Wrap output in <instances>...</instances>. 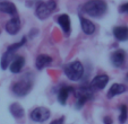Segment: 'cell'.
Here are the masks:
<instances>
[{
    "label": "cell",
    "mask_w": 128,
    "mask_h": 124,
    "mask_svg": "<svg viewBox=\"0 0 128 124\" xmlns=\"http://www.w3.org/2000/svg\"><path fill=\"white\" fill-rule=\"evenodd\" d=\"M103 122H104V124H112V119L109 116H106L103 119Z\"/></svg>",
    "instance_id": "cell-22"
},
{
    "label": "cell",
    "mask_w": 128,
    "mask_h": 124,
    "mask_svg": "<svg viewBox=\"0 0 128 124\" xmlns=\"http://www.w3.org/2000/svg\"><path fill=\"white\" fill-rule=\"evenodd\" d=\"M20 29V20L17 16H14L9 22L6 24V31L10 35H16Z\"/></svg>",
    "instance_id": "cell-9"
},
{
    "label": "cell",
    "mask_w": 128,
    "mask_h": 124,
    "mask_svg": "<svg viewBox=\"0 0 128 124\" xmlns=\"http://www.w3.org/2000/svg\"><path fill=\"white\" fill-rule=\"evenodd\" d=\"M52 63V58L48 54H40L35 60V67L38 70H43Z\"/></svg>",
    "instance_id": "cell-12"
},
{
    "label": "cell",
    "mask_w": 128,
    "mask_h": 124,
    "mask_svg": "<svg viewBox=\"0 0 128 124\" xmlns=\"http://www.w3.org/2000/svg\"><path fill=\"white\" fill-rule=\"evenodd\" d=\"M126 78H127V79H128V73H127V77H126Z\"/></svg>",
    "instance_id": "cell-23"
},
{
    "label": "cell",
    "mask_w": 128,
    "mask_h": 124,
    "mask_svg": "<svg viewBox=\"0 0 128 124\" xmlns=\"http://www.w3.org/2000/svg\"><path fill=\"white\" fill-rule=\"evenodd\" d=\"M32 86H33V80L30 76L25 74L22 79H20L18 81H16L14 85H12V93L16 96H20V97H24L27 94L31 91Z\"/></svg>",
    "instance_id": "cell-4"
},
{
    "label": "cell",
    "mask_w": 128,
    "mask_h": 124,
    "mask_svg": "<svg viewBox=\"0 0 128 124\" xmlns=\"http://www.w3.org/2000/svg\"><path fill=\"white\" fill-rule=\"evenodd\" d=\"M93 87L91 86H83L80 88H78L75 91V96H76V108H82L85 105V103L88 102V100L93 99V96H94V91H93Z\"/></svg>",
    "instance_id": "cell-5"
},
{
    "label": "cell",
    "mask_w": 128,
    "mask_h": 124,
    "mask_svg": "<svg viewBox=\"0 0 128 124\" xmlns=\"http://www.w3.org/2000/svg\"><path fill=\"white\" fill-rule=\"evenodd\" d=\"M57 8V2L54 0H49V1H41L36 5L35 7V15L36 17L41 20L49 18Z\"/></svg>",
    "instance_id": "cell-3"
},
{
    "label": "cell",
    "mask_w": 128,
    "mask_h": 124,
    "mask_svg": "<svg viewBox=\"0 0 128 124\" xmlns=\"http://www.w3.org/2000/svg\"><path fill=\"white\" fill-rule=\"evenodd\" d=\"M75 91V89L72 88V87L70 86H64L60 88V90H59L58 93V100L59 103H60L61 105H65L66 102H67L68 97H69V95L72 93H74Z\"/></svg>",
    "instance_id": "cell-15"
},
{
    "label": "cell",
    "mask_w": 128,
    "mask_h": 124,
    "mask_svg": "<svg viewBox=\"0 0 128 124\" xmlns=\"http://www.w3.org/2000/svg\"><path fill=\"white\" fill-rule=\"evenodd\" d=\"M64 72L72 81H78L84 76V65L80 61L70 62L64 67Z\"/></svg>",
    "instance_id": "cell-2"
},
{
    "label": "cell",
    "mask_w": 128,
    "mask_h": 124,
    "mask_svg": "<svg viewBox=\"0 0 128 124\" xmlns=\"http://www.w3.org/2000/svg\"><path fill=\"white\" fill-rule=\"evenodd\" d=\"M64 122H65V117L61 116V117H59V119H57V120H54V121H52L50 124H64Z\"/></svg>",
    "instance_id": "cell-21"
},
{
    "label": "cell",
    "mask_w": 128,
    "mask_h": 124,
    "mask_svg": "<svg viewBox=\"0 0 128 124\" xmlns=\"http://www.w3.org/2000/svg\"><path fill=\"white\" fill-rule=\"evenodd\" d=\"M119 11H120L121 14H127L128 15V2L122 3V5L120 6V8H119Z\"/></svg>",
    "instance_id": "cell-20"
},
{
    "label": "cell",
    "mask_w": 128,
    "mask_h": 124,
    "mask_svg": "<svg viewBox=\"0 0 128 124\" xmlns=\"http://www.w3.org/2000/svg\"><path fill=\"white\" fill-rule=\"evenodd\" d=\"M30 117H31L32 121L38 122V123H42V122L49 120V117H50V110L46 107H42V106L36 107L31 112Z\"/></svg>",
    "instance_id": "cell-6"
},
{
    "label": "cell",
    "mask_w": 128,
    "mask_h": 124,
    "mask_svg": "<svg viewBox=\"0 0 128 124\" xmlns=\"http://www.w3.org/2000/svg\"><path fill=\"white\" fill-rule=\"evenodd\" d=\"M83 12L94 18H100L106 15L108 10V6L104 0H90L82 7Z\"/></svg>",
    "instance_id": "cell-1"
},
{
    "label": "cell",
    "mask_w": 128,
    "mask_h": 124,
    "mask_svg": "<svg viewBox=\"0 0 128 124\" xmlns=\"http://www.w3.org/2000/svg\"><path fill=\"white\" fill-rule=\"evenodd\" d=\"M58 24L61 27L64 33L66 35H69L70 29H72V25H70V18L67 14H62L58 17Z\"/></svg>",
    "instance_id": "cell-13"
},
{
    "label": "cell",
    "mask_w": 128,
    "mask_h": 124,
    "mask_svg": "<svg viewBox=\"0 0 128 124\" xmlns=\"http://www.w3.org/2000/svg\"><path fill=\"white\" fill-rule=\"evenodd\" d=\"M80 27H82V31L84 32V34H86V35H92V34L95 33L96 27H95L94 23H92L90 19L84 18V17H82V16L80 17Z\"/></svg>",
    "instance_id": "cell-11"
},
{
    "label": "cell",
    "mask_w": 128,
    "mask_h": 124,
    "mask_svg": "<svg viewBox=\"0 0 128 124\" xmlns=\"http://www.w3.org/2000/svg\"><path fill=\"white\" fill-rule=\"evenodd\" d=\"M114 36L119 42H125L128 40V27L127 26H117L114 28Z\"/></svg>",
    "instance_id": "cell-14"
},
{
    "label": "cell",
    "mask_w": 128,
    "mask_h": 124,
    "mask_svg": "<svg viewBox=\"0 0 128 124\" xmlns=\"http://www.w3.org/2000/svg\"><path fill=\"white\" fill-rule=\"evenodd\" d=\"M109 82V77L106 74H99L96 76L91 82V86L94 89H98V90H102V89L106 88V86Z\"/></svg>",
    "instance_id": "cell-10"
},
{
    "label": "cell",
    "mask_w": 128,
    "mask_h": 124,
    "mask_svg": "<svg viewBox=\"0 0 128 124\" xmlns=\"http://www.w3.org/2000/svg\"><path fill=\"white\" fill-rule=\"evenodd\" d=\"M111 63L114 65L116 68H120L125 64L126 61V53L124 50H116L114 52H112L111 54Z\"/></svg>",
    "instance_id": "cell-7"
},
{
    "label": "cell",
    "mask_w": 128,
    "mask_h": 124,
    "mask_svg": "<svg viewBox=\"0 0 128 124\" xmlns=\"http://www.w3.org/2000/svg\"><path fill=\"white\" fill-rule=\"evenodd\" d=\"M9 111L15 119H22L25 114V111L18 103H14L9 106Z\"/></svg>",
    "instance_id": "cell-18"
},
{
    "label": "cell",
    "mask_w": 128,
    "mask_h": 124,
    "mask_svg": "<svg viewBox=\"0 0 128 124\" xmlns=\"http://www.w3.org/2000/svg\"><path fill=\"white\" fill-rule=\"evenodd\" d=\"M0 11L5 12V14H8L12 17L17 16L16 6L12 2H9V1H2V2H0Z\"/></svg>",
    "instance_id": "cell-16"
},
{
    "label": "cell",
    "mask_w": 128,
    "mask_h": 124,
    "mask_svg": "<svg viewBox=\"0 0 128 124\" xmlns=\"http://www.w3.org/2000/svg\"><path fill=\"white\" fill-rule=\"evenodd\" d=\"M128 119V108L126 105L120 106V115H119V122L120 124H125Z\"/></svg>",
    "instance_id": "cell-19"
},
{
    "label": "cell",
    "mask_w": 128,
    "mask_h": 124,
    "mask_svg": "<svg viewBox=\"0 0 128 124\" xmlns=\"http://www.w3.org/2000/svg\"><path fill=\"white\" fill-rule=\"evenodd\" d=\"M25 65V59L22 55H15V58L12 59V63L9 65V69L12 73H20L23 70Z\"/></svg>",
    "instance_id": "cell-8"
},
{
    "label": "cell",
    "mask_w": 128,
    "mask_h": 124,
    "mask_svg": "<svg viewBox=\"0 0 128 124\" xmlns=\"http://www.w3.org/2000/svg\"><path fill=\"white\" fill-rule=\"evenodd\" d=\"M127 90V88H126L125 85L122 84H114L111 87H110V89H109L108 91V98H114L116 97V96L118 95H121L122 93H125V91Z\"/></svg>",
    "instance_id": "cell-17"
}]
</instances>
